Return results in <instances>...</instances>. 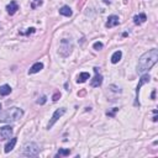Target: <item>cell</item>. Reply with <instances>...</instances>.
<instances>
[{
    "mask_svg": "<svg viewBox=\"0 0 158 158\" xmlns=\"http://www.w3.org/2000/svg\"><path fill=\"white\" fill-rule=\"evenodd\" d=\"M158 59V51L157 48H152L148 52L143 53L138 59V64H137V73L143 74L145 72L149 70L154 64L157 63Z\"/></svg>",
    "mask_w": 158,
    "mask_h": 158,
    "instance_id": "1",
    "label": "cell"
},
{
    "mask_svg": "<svg viewBox=\"0 0 158 158\" xmlns=\"http://www.w3.org/2000/svg\"><path fill=\"white\" fill-rule=\"evenodd\" d=\"M24 111L20 107H10V109L0 113V121L1 122H14L17 121L19 118L22 117Z\"/></svg>",
    "mask_w": 158,
    "mask_h": 158,
    "instance_id": "2",
    "label": "cell"
},
{
    "mask_svg": "<svg viewBox=\"0 0 158 158\" xmlns=\"http://www.w3.org/2000/svg\"><path fill=\"white\" fill-rule=\"evenodd\" d=\"M73 51V42L70 38H63L59 43V48H58V55L63 58H67L68 56Z\"/></svg>",
    "mask_w": 158,
    "mask_h": 158,
    "instance_id": "3",
    "label": "cell"
},
{
    "mask_svg": "<svg viewBox=\"0 0 158 158\" xmlns=\"http://www.w3.org/2000/svg\"><path fill=\"white\" fill-rule=\"evenodd\" d=\"M40 153V147L37 143H35V142H30V143H27V145H25L24 146V148H22V156L25 157H35V156H37V154Z\"/></svg>",
    "mask_w": 158,
    "mask_h": 158,
    "instance_id": "4",
    "label": "cell"
},
{
    "mask_svg": "<svg viewBox=\"0 0 158 158\" xmlns=\"http://www.w3.org/2000/svg\"><path fill=\"white\" fill-rule=\"evenodd\" d=\"M149 80H151L149 74H143L142 77H141V79H140L137 87H136V100H135V105H136V106H140V101H138V93H140V89H141L142 85H145V84L148 83Z\"/></svg>",
    "mask_w": 158,
    "mask_h": 158,
    "instance_id": "5",
    "label": "cell"
},
{
    "mask_svg": "<svg viewBox=\"0 0 158 158\" xmlns=\"http://www.w3.org/2000/svg\"><path fill=\"white\" fill-rule=\"evenodd\" d=\"M66 114V109L64 107H61V109H57L55 111V114L52 115V118H51V121H49V124H48V128H51L53 125H55L57 121H58V118L59 117H62L63 115Z\"/></svg>",
    "mask_w": 158,
    "mask_h": 158,
    "instance_id": "6",
    "label": "cell"
},
{
    "mask_svg": "<svg viewBox=\"0 0 158 158\" xmlns=\"http://www.w3.org/2000/svg\"><path fill=\"white\" fill-rule=\"evenodd\" d=\"M94 72H95V77L92 79L90 85L93 88H98V87H100V85L103 84V75L99 74V68L98 67L94 68Z\"/></svg>",
    "mask_w": 158,
    "mask_h": 158,
    "instance_id": "7",
    "label": "cell"
},
{
    "mask_svg": "<svg viewBox=\"0 0 158 158\" xmlns=\"http://www.w3.org/2000/svg\"><path fill=\"white\" fill-rule=\"evenodd\" d=\"M13 136V127L11 126H4L0 128V141L9 140Z\"/></svg>",
    "mask_w": 158,
    "mask_h": 158,
    "instance_id": "8",
    "label": "cell"
},
{
    "mask_svg": "<svg viewBox=\"0 0 158 158\" xmlns=\"http://www.w3.org/2000/svg\"><path fill=\"white\" fill-rule=\"evenodd\" d=\"M118 24H120V19H118V16H116V15H111V16H109V19H107L105 26H106L107 28H111V27L117 26Z\"/></svg>",
    "mask_w": 158,
    "mask_h": 158,
    "instance_id": "9",
    "label": "cell"
},
{
    "mask_svg": "<svg viewBox=\"0 0 158 158\" xmlns=\"http://www.w3.org/2000/svg\"><path fill=\"white\" fill-rule=\"evenodd\" d=\"M17 10H19V5H17V3L16 1H10V4L6 6V11H8L9 15H14Z\"/></svg>",
    "mask_w": 158,
    "mask_h": 158,
    "instance_id": "10",
    "label": "cell"
},
{
    "mask_svg": "<svg viewBox=\"0 0 158 158\" xmlns=\"http://www.w3.org/2000/svg\"><path fill=\"white\" fill-rule=\"evenodd\" d=\"M42 69H43V63L36 62L34 66L30 68V70H28V74H36V73H38V72L42 70Z\"/></svg>",
    "mask_w": 158,
    "mask_h": 158,
    "instance_id": "11",
    "label": "cell"
},
{
    "mask_svg": "<svg viewBox=\"0 0 158 158\" xmlns=\"http://www.w3.org/2000/svg\"><path fill=\"white\" fill-rule=\"evenodd\" d=\"M146 20H147V16H146V14H143V13L138 14V15H136L134 17V22L136 25H142L143 22H146Z\"/></svg>",
    "mask_w": 158,
    "mask_h": 158,
    "instance_id": "12",
    "label": "cell"
},
{
    "mask_svg": "<svg viewBox=\"0 0 158 158\" xmlns=\"http://www.w3.org/2000/svg\"><path fill=\"white\" fill-rule=\"evenodd\" d=\"M16 142H17V140H16V138H11V140H10V141L5 145V148H4L5 153H9L10 151H13V149H14V147H15V145H16Z\"/></svg>",
    "mask_w": 158,
    "mask_h": 158,
    "instance_id": "13",
    "label": "cell"
},
{
    "mask_svg": "<svg viewBox=\"0 0 158 158\" xmlns=\"http://www.w3.org/2000/svg\"><path fill=\"white\" fill-rule=\"evenodd\" d=\"M11 87L10 85H8V84H4V85H1L0 87V95L1 96H6V95H9L10 93H11Z\"/></svg>",
    "mask_w": 158,
    "mask_h": 158,
    "instance_id": "14",
    "label": "cell"
},
{
    "mask_svg": "<svg viewBox=\"0 0 158 158\" xmlns=\"http://www.w3.org/2000/svg\"><path fill=\"white\" fill-rule=\"evenodd\" d=\"M59 14H61V15H63V16L69 17V16H72V14H73V11H72V9L69 8V6L64 5V6H62V8L59 9Z\"/></svg>",
    "mask_w": 158,
    "mask_h": 158,
    "instance_id": "15",
    "label": "cell"
},
{
    "mask_svg": "<svg viewBox=\"0 0 158 158\" xmlns=\"http://www.w3.org/2000/svg\"><path fill=\"white\" fill-rule=\"evenodd\" d=\"M121 57H122V52H121V51L114 52L113 56H111V63H113V64L118 63V62H120V59H121Z\"/></svg>",
    "mask_w": 158,
    "mask_h": 158,
    "instance_id": "16",
    "label": "cell"
},
{
    "mask_svg": "<svg viewBox=\"0 0 158 158\" xmlns=\"http://www.w3.org/2000/svg\"><path fill=\"white\" fill-rule=\"evenodd\" d=\"M89 78H90V75H89V73H87V72H82V73L78 75L77 82H78V83H85V82H87Z\"/></svg>",
    "mask_w": 158,
    "mask_h": 158,
    "instance_id": "17",
    "label": "cell"
},
{
    "mask_svg": "<svg viewBox=\"0 0 158 158\" xmlns=\"http://www.w3.org/2000/svg\"><path fill=\"white\" fill-rule=\"evenodd\" d=\"M70 154V151L67 149V148H59L58 153L56 154V157H66V156H69Z\"/></svg>",
    "mask_w": 158,
    "mask_h": 158,
    "instance_id": "18",
    "label": "cell"
},
{
    "mask_svg": "<svg viewBox=\"0 0 158 158\" xmlns=\"http://www.w3.org/2000/svg\"><path fill=\"white\" fill-rule=\"evenodd\" d=\"M42 0H31V9H37L42 5Z\"/></svg>",
    "mask_w": 158,
    "mask_h": 158,
    "instance_id": "19",
    "label": "cell"
},
{
    "mask_svg": "<svg viewBox=\"0 0 158 158\" xmlns=\"http://www.w3.org/2000/svg\"><path fill=\"white\" fill-rule=\"evenodd\" d=\"M103 47H104V45L101 43V42H95L94 45H93V48L95 49V51H100V49H103Z\"/></svg>",
    "mask_w": 158,
    "mask_h": 158,
    "instance_id": "20",
    "label": "cell"
},
{
    "mask_svg": "<svg viewBox=\"0 0 158 158\" xmlns=\"http://www.w3.org/2000/svg\"><path fill=\"white\" fill-rule=\"evenodd\" d=\"M46 101H47V96H41V99H38L37 100V104H40V105H43V104L46 103Z\"/></svg>",
    "mask_w": 158,
    "mask_h": 158,
    "instance_id": "21",
    "label": "cell"
},
{
    "mask_svg": "<svg viewBox=\"0 0 158 158\" xmlns=\"http://www.w3.org/2000/svg\"><path fill=\"white\" fill-rule=\"evenodd\" d=\"M117 110H118V109H116V107H115V109H114L113 111H110V113H109V111H107V113H106V115H107V116H115V113H116Z\"/></svg>",
    "mask_w": 158,
    "mask_h": 158,
    "instance_id": "22",
    "label": "cell"
},
{
    "mask_svg": "<svg viewBox=\"0 0 158 158\" xmlns=\"http://www.w3.org/2000/svg\"><path fill=\"white\" fill-rule=\"evenodd\" d=\"M58 98H61V94H59V93H56V94L55 95H53V101H57V100H58Z\"/></svg>",
    "mask_w": 158,
    "mask_h": 158,
    "instance_id": "23",
    "label": "cell"
},
{
    "mask_svg": "<svg viewBox=\"0 0 158 158\" xmlns=\"http://www.w3.org/2000/svg\"><path fill=\"white\" fill-rule=\"evenodd\" d=\"M35 32V28L34 27H31V28H28V31H27V34L26 35H30V34H34Z\"/></svg>",
    "mask_w": 158,
    "mask_h": 158,
    "instance_id": "24",
    "label": "cell"
},
{
    "mask_svg": "<svg viewBox=\"0 0 158 158\" xmlns=\"http://www.w3.org/2000/svg\"><path fill=\"white\" fill-rule=\"evenodd\" d=\"M151 98H152L153 100L156 99V90H153V92H152V95H151Z\"/></svg>",
    "mask_w": 158,
    "mask_h": 158,
    "instance_id": "25",
    "label": "cell"
},
{
    "mask_svg": "<svg viewBox=\"0 0 158 158\" xmlns=\"http://www.w3.org/2000/svg\"><path fill=\"white\" fill-rule=\"evenodd\" d=\"M157 118H158V117H157V116H154V117H153V118H152V120H153V122H157Z\"/></svg>",
    "mask_w": 158,
    "mask_h": 158,
    "instance_id": "26",
    "label": "cell"
},
{
    "mask_svg": "<svg viewBox=\"0 0 158 158\" xmlns=\"http://www.w3.org/2000/svg\"><path fill=\"white\" fill-rule=\"evenodd\" d=\"M104 3H105V4H110V0H103Z\"/></svg>",
    "mask_w": 158,
    "mask_h": 158,
    "instance_id": "27",
    "label": "cell"
},
{
    "mask_svg": "<svg viewBox=\"0 0 158 158\" xmlns=\"http://www.w3.org/2000/svg\"><path fill=\"white\" fill-rule=\"evenodd\" d=\"M0 109H1V104H0Z\"/></svg>",
    "mask_w": 158,
    "mask_h": 158,
    "instance_id": "28",
    "label": "cell"
}]
</instances>
